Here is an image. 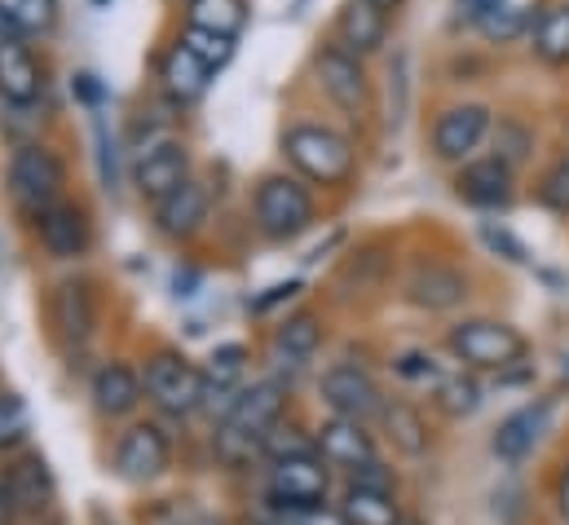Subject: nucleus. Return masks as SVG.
I'll return each mask as SVG.
<instances>
[{
    "instance_id": "nucleus-1",
    "label": "nucleus",
    "mask_w": 569,
    "mask_h": 525,
    "mask_svg": "<svg viewBox=\"0 0 569 525\" xmlns=\"http://www.w3.org/2000/svg\"><path fill=\"white\" fill-rule=\"evenodd\" d=\"M283 410L287 389L279 380H257L252 389L243 385V394L230 406V415L217 424V437H212L217 459L230 464V468H243L248 459L266 455V442L283 424Z\"/></svg>"
},
{
    "instance_id": "nucleus-2",
    "label": "nucleus",
    "mask_w": 569,
    "mask_h": 525,
    "mask_svg": "<svg viewBox=\"0 0 569 525\" xmlns=\"http://www.w3.org/2000/svg\"><path fill=\"white\" fill-rule=\"evenodd\" d=\"M446 349L468 367V372H508L526 363L530 340L521 327L499 323V318H463L446 331Z\"/></svg>"
},
{
    "instance_id": "nucleus-3",
    "label": "nucleus",
    "mask_w": 569,
    "mask_h": 525,
    "mask_svg": "<svg viewBox=\"0 0 569 525\" xmlns=\"http://www.w3.org/2000/svg\"><path fill=\"white\" fill-rule=\"evenodd\" d=\"M287 159L318 186H345L358 168V150L345 132L327 125H291L283 137Z\"/></svg>"
},
{
    "instance_id": "nucleus-4",
    "label": "nucleus",
    "mask_w": 569,
    "mask_h": 525,
    "mask_svg": "<svg viewBox=\"0 0 569 525\" xmlns=\"http://www.w3.org/2000/svg\"><path fill=\"white\" fill-rule=\"evenodd\" d=\"M266 495L279 513H291V517L318 513V508H327V495H331V464L322 455L279 459L266 477Z\"/></svg>"
},
{
    "instance_id": "nucleus-5",
    "label": "nucleus",
    "mask_w": 569,
    "mask_h": 525,
    "mask_svg": "<svg viewBox=\"0 0 569 525\" xmlns=\"http://www.w3.org/2000/svg\"><path fill=\"white\" fill-rule=\"evenodd\" d=\"M142 389H146V402L154 406V410H163V415H172V419H186V415H194V410H203V372L199 367H190L181 354H154V358H146V372H142Z\"/></svg>"
},
{
    "instance_id": "nucleus-6",
    "label": "nucleus",
    "mask_w": 569,
    "mask_h": 525,
    "mask_svg": "<svg viewBox=\"0 0 569 525\" xmlns=\"http://www.w3.org/2000/svg\"><path fill=\"white\" fill-rule=\"evenodd\" d=\"M62 186H67V168L49 146H18L9 159V195L18 208H27L31 217H40L44 208L62 204Z\"/></svg>"
},
{
    "instance_id": "nucleus-7",
    "label": "nucleus",
    "mask_w": 569,
    "mask_h": 525,
    "mask_svg": "<svg viewBox=\"0 0 569 525\" xmlns=\"http://www.w3.org/2000/svg\"><path fill=\"white\" fill-rule=\"evenodd\" d=\"M257 226L274 244H287V239L305 235L313 226V195H309V186L287 177V172L266 177L257 186Z\"/></svg>"
},
{
    "instance_id": "nucleus-8",
    "label": "nucleus",
    "mask_w": 569,
    "mask_h": 525,
    "mask_svg": "<svg viewBox=\"0 0 569 525\" xmlns=\"http://www.w3.org/2000/svg\"><path fill=\"white\" fill-rule=\"evenodd\" d=\"M313 76H318V89L349 116V120H362L371 111V80H367V67L362 58H353L349 49L340 44H322L313 53Z\"/></svg>"
},
{
    "instance_id": "nucleus-9",
    "label": "nucleus",
    "mask_w": 569,
    "mask_h": 525,
    "mask_svg": "<svg viewBox=\"0 0 569 525\" xmlns=\"http://www.w3.org/2000/svg\"><path fill=\"white\" fill-rule=\"evenodd\" d=\"M318 394H322V402H327L331 415H340V419H358V424L380 419V410H385V402H389V397L380 394L376 376H371L367 367H353V363H336L331 372H322Z\"/></svg>"
},
{
    "instance_id": "nucleus-10",
    "label": "nucleus",
    "mask_w": 569,
    "mask_h": 525,
    "mask_svg": "<svg viewBox=\"0 0 569 525\" xmlns=\"http://www.w3.org/2000/svg\"><path fill=\"white\" fill-rule=\"evenodd\" d=\"M495 129V116L490 107L481 102H459V107H446L432 125V155L446 159V164H468L472 150L490 137Z\"/></svg>"
},
{
    "instance_id": "nucleus-11",
    "label": "nucleus",
    "mask_w": 569,
    "mask_h": 525,
    "mask_svg": "<svg viewBox=\"0 0 569 525\" xmlns=\"http://www.w3.org/2000/svg\"><path fill=\"white\" fill-rule=\"evenodd\" d=\"M172 464V442L159 424H133L120 433L116 442V473L133 486H146L154 477H163Z\"/></svg>"
},
{
    "instance_id": "nucleus-12",
    "label": "nucleus",
    "mask_w": 569,
    "mask_h": 525,
    "mask_svg": "<svg viewBox=\"0 0 569 525\" xmlns=\"http://www.w3.org/2000/svg\"><path fill=\"white\" fill-rule=\"evenodd\" d=\"M181 181H190V150H186L177 137H159V141L142 146L138 168H133V186H138L142 199L159 204V199H168Z\"/></svg>"
},
{
    "instance_id": "nucleus-13",
    "label": "nucleus",
    "mask_w": 569,
    "mask_h": 525,
    "mask_svg": "<svg viewBox=\"0 0 569 525\" xmlns=\"http://www.w3.org/2000/svg\"><path fill=\"white\" fill-rule=\"evenodd\" d=\"M402 296L416 309H428V314L459 309L468 300V274L450 261H416L407 283H402Z\"/></svg>"
},
{
    "instance_id": "nucleus-14",
    "label": "nucleus",
    "mask_w": 569,
    "mask_h": 525,
    "mask_svg": "<svg viewBox=\"0 0 569 525\" xmlns=\"http://www.w3.org/2000/svg\"><path fill=\"white\" fill-rule=\"evenodd\" d=\"M552 415H557V397H535L526 406H517L490 437V450L503 459V464H521L552 428Z\"/></svg>"
},
{
    "instance_id": "nucleus-15",
    "label": "nucleus",
    "mask_w": 569,
    "mask_h": 525,
    "mask_svg": "<svg viewBox=\"0 0 569 525\" xmlns=\"http://www.w3.org/2000/svg\"><path fill=\"white\" fill-rule=\"evenodd\" d=\"M36 235H40V248L53 257V261H80L93 244V226L84 217L80 204H53L36 217Z\"/></svg>"
},
{
    "instance_id": "nucleus-16",
    "label": "nucleus",
    "mask_w": 569,
    "mask_h": 525,
    "mask_svg": "<svg viewBox=\"0 0 569 525\" xmlns=\"http://www.w3.org/2000/svg\"><path fill=\"white\" fill-rule=\"evenodd\" d=\"M455 195H459L463 204L481 208V212H499V208L512 204L517 181H512V168L499 164L495 155H490V159H468V164L459 168V177H455Z\"/></svg>"
},
{
    "instance_id": "nucleus-17",
    "label": "nucleus",
    "mask_w": 569,
    "mask_h": 525,
    "mask_svg": "<svg viewBox=\"0 0 569 525\" xmlns=\"http://www.w3.org/2000/svg\"><path fill=\"white\" fill-rule=\"evenodd\" d=\"M49 318H53V331L67 340V345H84L98 327V300H93V287L80 283V278H62L49 296Z\"/></svg>"
},
{
    "instance_id": "nucleus-18",
    "label": "nucleus",
    "mask_w": 569,
    "mask_h": 525,
    "mask_svg": "<svg viewBox=\"0 0 569 525\" xmlns=\"http://www.w3.org/2000/svg\"><path fill=\"white\" fill-rule=\"evenodd\" d=\"M313 446H318V455H322L331 468H345V473H358L362 464L376 459V437L367 433V424L340 419V415H331L327 424H318Z\"/></svg>"
},
{
    "instance_id": "nucleus-19",
    "label": "nucleus",
    "mask_w": 569,
    "mask_h": 525,
    "mask_svg": "<svg viewBox=\"0 0 569 525\" xmlns=\"http://www.w3.org/2000/svg\"><path fill=\"white\" fill-rule=\"evenodd\" d=\"M208 212H212L208 186L190 177V181H181L168 199L154 204V226H159V235H168V239H194V235L208 226Z\"/></svg>"
},
{
    "instance_id": "nucleus-20",
    "label": "nucleus",
    "mask_w": 569,
    "mask_h": 525,
    "mask_svg": "<svg viewBox=\"0 0 569 525\" xmlns=\"http://www.w3.org/2000/svg\"><path fill=\"white\" fill-rule=\"evenodd\" d=\"M0 477H4V486H9V495H13V504H18L22 517H36V513H49L53 508L58 486H53V473H49V464L40 455L13 459Z\"/></svg>"
},
{
    "instance_id": "nucleus-21",
    "label": "nucleus",
    "mask_w": 569,
    "mask_h": 525,
    "mask_svg": "<svg viewBox=\"0 0 569 525\" xmlns=\"http://www.w3.org/2000/svg\"><path fill=\"white\" fill-rule=\"evenodd\" d=\"M385 40H389V13L385 9H376L367 0H349L340 9V18H336V44L340 49H349L353 58H367Z\"/></svg>"
},
{
    "instance_id": "nucleus-22",
    "label": "nucleus",
    "mask_w": 569,
    "mask_h": 525,
    "mask_svg": "<svg viewBox=\"0 0 569 525\" xmlns=\"http://www.w3.org/2000/svg\"><path fill=\"white\" fill-rule=\"evenodd\" d=\"M44 89V76H40V62L31 58V49L13 36L0 40V98L13 102V107H31Z\"/></svg>"
},
{
    "instance_id": "nucleus-23",
    "label": "nucleus",
    "mask_w": 569,
    "mask_h": 525,
    "mask_svg": "<svg viewBox=\"0 0 569 525\" xmlns=\"http://www.w3.org/2000/svg\"><path fill=\"white\" fill-rule=\"evenodd\" d=\"M159 80H163V93L172 98V102H199L203 93H208V85H212V67L203 62V58H194L181 40L163 53V62H159Z\"/></svg>"
},
{
    "instance_id": "nucleus-24",
    "label": "nucleus",
    "mask_w": 569,
    "mask_h": 525,
    "mask_svg": "<svg viewBox=\"0 0 569 525\" xmlns=\"http://www.w3.org/2000/svg\"><path fill=\"white\" fill-rule=\"evenodd\" d=\"M142 397H146L142 376H138L129 363H107V367H98V376H93V406H98L107 419H120V415L138 410Z\"/></svg>"
},
{
    "instance_id": "nucleus-25",
    "label": "nucleus",
    "mask_w": 569,
    "mask_h": 525,
    "mask_svg": "<svg viewBox=\"0 0 569 525\" xmlns=\"http://www.w3.org/2000/svg\"><path fill=\"white\" fill-rule=\"evenodd\" d=\"M380 424H385L389 446H393L398 455H407V459H420L428 446H432L428 419L420 415V406H411V402H385Z\"/></svg>"
},
{
    "instance_id": "nucleus-26",
    "label": "nucleus",
    "mask_w": 569,
    "mask_h": 525,
    "mask_svg": "<svg viewBox=\"0 0 569 525\" xmlns=\"http://www.w3.org/2000/svg\"><path fill=\"white\" fill-rule=\"evenodd\" d=\"M340 513L349 525H402V504L389 491H367V486H349L340 499Z\"/></svg>"
},
{
    "instance_id": "nucleus-27",
    "label": "nucleus",
    "mask_w": 569,
    "mask_h": 525,
    "mask_svg": "<svg viewBox=\"0 0 569 525\" xmlns=\"http://www.w3.org/2000/svg\"><path fill=\"white\" fill-rule=\"evenodd\" d=\"M318 345H322V323L313 314H296L274 331V358H287L291 372H300L318 354Z\"/></svg>"
},
{
    "instance_id": "nucleus-28",
    "label": "nucleus",
    "mask_w": 569,
    "mask_h": 525,
    "mask_svg": "<svg viewBox=\"0 0 569 525\" xmlns=\"http://www.w3.org/2000/svg\"><path fill=\"white\" fill-rule=\"evenodd\" d=\"M490 44H512V40H521L530 27H535V13H530V4H521V0H490V9L472 22Z\"/></svg>"
},
{
    "instance_id": "nucleus-29",
    "label": "nucleus",
    "mask_w": 569,
    "mask_h": 525,
    "mask_svg": "<svg viewBox=\"0 0 569 525\" xmlns=\"http://www.w3.org/2000/svg\"><path fill=\"white\" fill-rule=\"evenodd\" d=\"M248 22V4L243 0H190V27L221 36V40H239Z\"/></svg>"
},
{
    "instance_id": "nucleus-30",
    "label": "nucleus",
    "mask_w": 569,
    "mask_h": 525,
    "mask_svg": "<svg viewBox=\"0 0 569 525\" xmlns=\"http://www.w3.org/2000/svg\"><path fill=\"white\" fill-rule=\"evenodd\" d=\"M535 53L548 67H569V4H548L535 22Z\"/></svg>"
},
{
    "instance_id": "nucleus-31",
    "label": "nucleus",
    "mask_w": 569,
    "mask_h": 525,
    "mask_svg": "<svg viewBox=\"0 0 569 525\" xmlns=\"http://www.w3.org/2000/svg\"><path fill=\"white\" fill-rule=\"evenodd\" d=\"M490 146H495V159L517 172V168L530 159V150H535V129H530L526 120H517V116H503V120L490 129Z\"/></svg>"
},
{
    "instance_id": "nucleus-32",
    "label": "nucleus",
    "mask_w": 569,
    "mask_h": 525,
    "mask_svg": "<svg viewBox=\"0 0 569 525\" xmlns=\"http://www.w3.org/2000/svg\"><path fill=\"white\" fill-rule=\"evenodd\" d=\"M437 406H441L450 419H463V415H472V410L481 406V385H477L472 376H450V380L437 385Z\"/></svg>"
},
{
    "instance_id": "nucleus-33",
    "label": "nucleus",
    "mask_w": 569,
    "mask_h": 525,
    "mask_svg": "<svg viewBox=\"0 0 569 525\" xmlns=\"http://www.w3.org/2000/svg\"><path fill=\"white\" fill-rule=\"evenodd\" d=\"M31 433V410L18 394H0V450L22 446Z\"/></svg>"
},
{
    "instance_id": "nucleus-34",
    "label": "nucleus",
    "mask_w": 569,
    "mask_h": 525,
    "mask_svg": "<svg viewBox=\"0 0 569 525\" xmlns=\"http://www.w3.org/2000/svg\"><path fill=\"white\" fill-rule=\"evenodd\" d=\"M539 204L552 208V212H561V217H569V155L552 159V164L543 168V177H539Z\"/></svg>"
},
{
    "instance_id": "nucleus-35",
    "label": "nucleus",
    "mask_w": 569,
    "mask_h": 525,
    "mask_svg": "<svg viewBox=\"0 0 569 525\" xmlns=\"http://www.w3.org/2000/svg\"><path fill=\"white\" fill-rule=\"evenodd\" d=\"M266 455H270V464H279V459H305V455H318V446H313V437H305L300 428L279 424V428L270 433V442H266Z\"/></svg>"
},
{
    "instance_id": "nucleus-36",
    "label": "nucleus",
    "mask_w": 569,
    "mask_h": 525,
    "mask_svg": "<svg viewBox=\"0 0 569 525\" xmlns=\"http://www.w3.org/2000/svg\"><path fill=\"white\" fill-rule=\"evenodd\" d=\"M9 13H13V22H18V31L44 36V31H53V22H58V0H13Z\"/></svg>"
},
{
    "instance_id": "nucleus-37",
    "label": "nucleus",
    "mask_w": 569,
    "mask_h": 525,
    "mask_svg": "<svg viewBox=\"0 0 569 525\" xmlns=\"http://www.w3.org/2000/svg\"><path fill=\"white\" fill-rule=\"evenodd\" d=\"M181 44H186L194 58H203L212 71H217V67H226V62H230V53H234V40H221V36H208V31H194V27H186V31H181Z\"/></svg>"
},
{
    "instance_id": "nucleus-38",
    "label": "nucleus",
    "mask_w": 569,
    "mask_h": 525,
    "mask_svg": "<svg viewBox=\"0 0 569 525\" xmlns=\"http://www.w3.org/2000/svg\"><path fill=\"white\" fill-rule=\"evenodd\" d=\"M481 244L495 252V257H503V261L512 265H530V252H526V244L508 230V226H499V221H481Z\"/></svg>"
},
{
    "instance_id": "nucleus-39",
    "label": "nucleus",
    "mask_w": 569,
    "mask_h": 525,
    "mask_svg": "<svg viewBox=\"0 0 569 525\" xmlns=\"http://www.w3.org/2000/svg\"><path fill=\"white\" fill-rule=\"evenodd\" d=\"M398 376L402 380H411V385H441V372H437V363L428 358V354H402L398 358Z\"/></svg>"
},
{
    "instance_id": "nucleus-40",
    "label": "nucleus",
    "mask_w": 569,
    "mask_h": 525,
    "mask_svg": "<svg viewBox=\"0 0 569 525\" xmlns=\"http://www.w3.org/2000/svg\"><path fill=\"white\" fill-rule=\"evenodd\" d=\"M349 486H367V491H389V495H398V477H393V468H385L380 459H371V464H362L358 473H349Z\"/></svg>"
},
{
    "instance_id": "nucleus-41",
    "label": "nucleus",
    "mask_w": 569,
    "mask_h": 525,
    "mask_svg": "<svg viewBox=\"0 0 569 525\" xmlns=\"http://www.w3.org/2000/svg\"><path fill=\"white\" fill-rule=\"evenodd\" d=\"M93 132H98V164H102V186L107 190H116L120 186V168H116V141H111V132L102 125V116L93 120Z\"/></svg>"
},
{
    "instance_id": "nucleus-42",
    "label": "nucleus",
    "mask_w": 569,
    "mask_h": 525,
    "mask_svg": "<svg viewBox=\"0 0 569 525\" xmlns=\"http://www.w3.org/2000/svg\"><path fill=\"white\" fill-rule=\"evenodd\" d=\"M71 93H76L84 107H98V102H102V85H98V76H89V71H80V76L71 80Z\"/></svg>"
},
{
    "instance_id": "nucleus-43",
    "label": "nucleus",
    "mask_w": 569,
    "mask_h": 525,
    "mask_svg": "<svg viewBox=\"0 0 569 525\" xmlns=\"http://www.w3.org/2000/svg\"><path fill=\"white\" fill-rule=\"evenodd\" d=\"M291 296H300V283H279V287H270L266 296H257V300H252V309H257V314H266V309H274L279 300H291Z\"/></svg>"
},
{
    "instance_id": "nucleus-44",
    "label": "nucleus",
    "mask_w": 569,
    "mask_h": 525,
    "mask_svg": "<svg viewBox=\"0 0 569 525\" xmlns=\"http://www.w3.org/2000/svg\"><path fill=\"white\" fill-rule=\"evenodd\" d=\"M18 522H22V513H18V504H13V495H9V486L0 477V525H18Z\"/></svg>"
},
{
    "instance_id": "nucleus-45",
    "label": "nucleus",
    "mask_w": 569,
    "mask_h": 525,
    "mask_svg": "<svg viewBox=\"0 0 569 525\" xmlns=\"http://www.w3.org/2000/svg\"><path fill=\"white\" fill-rule=\"evenodd\" d=\"M300 522H305V525H349L340 508H318V513H305Z\"/></svg>"
},
{
    "instance_id": "nucleus-46",
    "label": "nucleus",
    "mask_w": 569,
    "mask_h": 525,
    "mask_svg": "<svg viewBox=\"0 0 569 525\" xmlns=\"http://www.w3.org/2000/svg\"><path fill=\"white\" fill-rule=\"evenodd\" d=\"M557 508H561V517H569V464L557 477Z\"/></svg>"
},
{
    "instance_id": "nucleus-47",
    "label": "nucleus",
    "mask_w": 569,
    "mask_h": 525,
    "mask_svg": "<svg viewBox=\"0 0 569 525\" xmlns=\"http://www.w3.org/2000/svg\"><path fill=\"white\" fill-rule=\"evenodd\" d=\"M261 525H305L300 517H291V513H279V517H270V522H261Z\"/></svg>"
},
{
    "instance_id": "nucleus-48",
    "label": "nucleus",
    "mask_w": 569,
    "mask_h": 525,
    "mask_svg": "<svg viewBox=\"0 0 569 525\" xmlns=\"http://www.w3.org/2000/svg\"><path fill=\"white\" fill-rule=\"evenodd\" d=\"M367 4H376V9H385V13H389V9H398L402 0H367Z\"/></svg>"
},
{
    "instance_id": "nucleus-49",
    "label": "nucleus",
    "mask_w": 569,
    "mask_h": 525,
    "mask_svg": "<svg viewBox=\"0 0 569 525\" xmlns=\"http://www.w3.org/2000/svg\"><path fill=\"white\" fill-rule=\"evenodd\" d=\"M402 525H425V522H420V517H411V513H407V517H402Z\"/></svg>"
},
{
    "instance_id": "nucleus-50",
    "label": "nucleus",
    "mask_w": 569,
    "mask_h": 525,
    "mask_svg": "<svg viewBox=\"0 0 569 525\" xmlns=\"http://www.w3.org/2000/svg\"><path fill=\"white\" fill-rule=\"evenodd\" d=\"M93 4H98V9H111V0H93Z\"/></svg>"
}]
</instances>
